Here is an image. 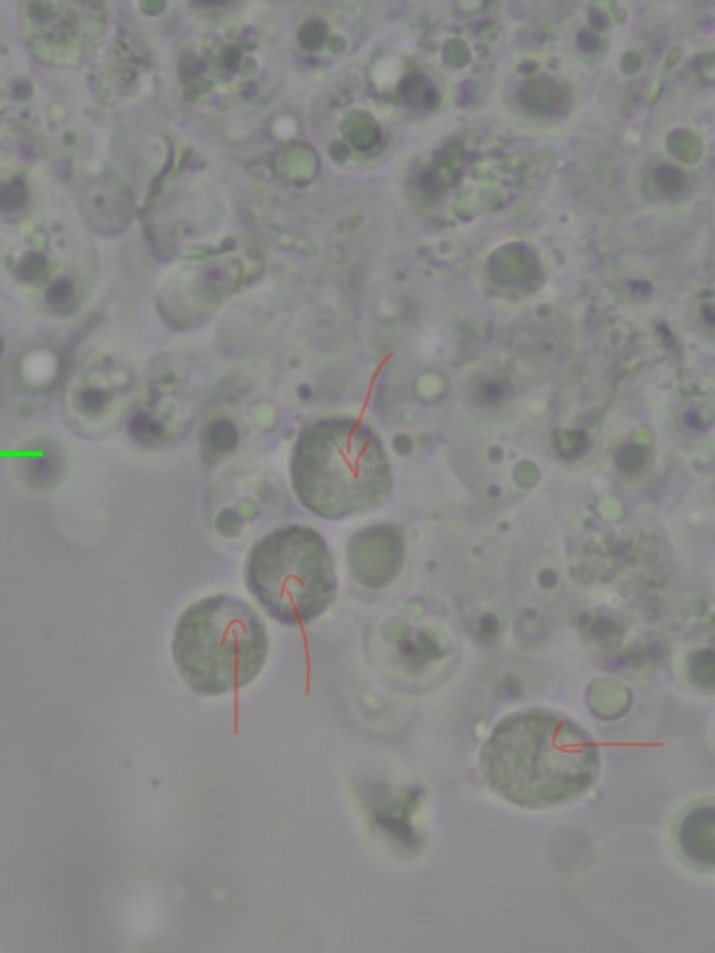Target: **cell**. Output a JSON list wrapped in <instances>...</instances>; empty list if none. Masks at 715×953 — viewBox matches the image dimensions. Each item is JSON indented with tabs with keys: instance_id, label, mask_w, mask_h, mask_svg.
<instances>
[{
	"instance_id": "4",
	"label": "cell",
	"mask_w": 715,
	"mask_h": 953,
	"mask_svg": "<svg viewBox=\"0 0 715 953\" xmlns=\"http://www.w3.org/2000/svg\"><path fill=\"white\" fill-rule=\"evenodd\" d=\"M244 578L254 599L279 625H310L328 612L338 594L328 542L299 524L261 537L247 555Z\"/></svg>"
},
{
	"instance_id": "1",
	"label": "cell",
	"mask_w": 715,
	"mask_h": 953,
	"mask_svg": "<svg viewBox=\"0 0 715 953\" xmlns=\"http://www.w3.org/2000/svg\"><path fill=\"white\" fill-rule=\"evenodd\" d=\"M481 775L505 802L526 810L578 802L598 782L594 737L558 710L524 709L503 717L480 753Z\"/></svg>"
},
{
	"instance_id": "3",
	"label": "cell",
	"mask_w": 715,
	"mask_h": 953,
	"mask_svg": "<svg viewBox=\"0 0 715 953\" xmlns=\"http://www.w3.org/2000/svg\"><path fill=\"white\" fill-rule=\"evenodd\" d=\"M269 651L260 614L231 594L195 601L177 619L172 637L177 675L199 696H224L253 684Z\"/></svg>"
},
{
	"instance_id": "5",
	"label": "cell",
	"mask_w": 715,
	"mask_h": 953,
	"mask_svg": "<svg viewBox=\"0 0 715 953\" xmlns=\"http://www.w3.org/2000/svg\"><path fill=\"white\" fill-rule=\"evenodd\" d=\"M714 821L712 807L692 810L680 830V843L685 853L707 866L714 864Z\"/></svg>"
},
{
	"instance_id": "2",
	"label": "cell",
	"mask_w": 715,
	"mask_h": 953,
	"mask_svg": "<svg viewBox=\"0 0 715 953\" xmlns=\"http://www.w3.org/2000/svg\"><path fill=\"white\" fill-rule=\"evenodd\" d=\"M295 496L329 521L379 507L392 490V469L381 440L354 419H320L295 440L290 460Z\"/></svg>"
}]
</instances>
